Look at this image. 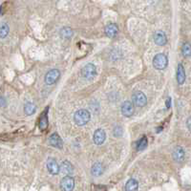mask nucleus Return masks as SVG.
<instances>
[{"mask_svg":"<svg viewBox=\"0 0 191 191\" xmlns=\"http://www.w3.org/2000/svg\"><path fill=\"white\" fill-rule=\"evenodd\" d=\"M36 110H37V107H36V105H34V104H33V103H31V102H28V103H26L25 104V107H24V111H25V113L27 115H33L34 112H36Z\"/></svg>","mask_w":191,"mask_h":191,"instance_id":"obj_20","label":"nucleus"},{"mask_svg":"<svg viewBox=\"0 0 191 191\" xmlns=\"http://www.w3.org/2000/svg\"><path fill=\"white\" fill-rule=\"evenodd\" d=\"M106 138V134L104 132V130L102 129H97L94 133V137H93V140H94V142L97 144V145H100L104 142Z\"/></svg>","mask_w":191,"mask_h":191,"instance_id":"obj_9","label":"nucleus"},{"mask_svg":"<svg viewBox=\"0 0 191 191\" xmlns=\"http://www.w3.org/2000/svg\"><path fill=\"white\" fill-rule=\"evenodd\" d=\"M123 128H121L120 126H117L115 127L114 129V132H113V134H114L115 137H120L121 135H123Z\"/></svg>","mask_w":191,"mask_h":191,"instance_id":"obj_24","label":"nucleus"},{"mask_svg":"<svg viewBox=\"0 0 191 191\" xmlns=\"http://www.w3.org/2000/svg\"><path fill=\"white\" fill-rule=\"evenodd\" d=\"M75 187V181L71 176H65L60 181V188L62 191H72Z\"/></svg>","mask_w":191,"mask_h":191,"instance_id":"obj_6","label":"nucleus"},{"mask_svg":"<svg viewBox=\"0 0 191 191\" xmlns=\"http://www.w3.org/2000/svg\"><path fill=\"white\" fill-rule=\"evenodd\" d=\"M90 118H91V115H90L89 111L85 110V109H80L79 111H76L74 115L75 123L79 126L85 125L90 120Z\"/></svg>","mask_w":191,"mask_h":191,"instance_id":"obj_1","label":"nucleus"},{"mask_svg":"<svg viewBox=\"0 0 191 191\" xmlns=\"http://www.w3.org/2000/svg\"><path fill=\"white\" fill-rule=\"evenodd\" d=\"M172 155H173V159H174L176 162H181L184 161V159L185 157V152L181 146H177L174 148V150H173Z\"/></svg>","mask_w":191,"mask_h":191,"instance_id":"obj_14","label":"nucleus"},{"mask_svg":"<svg viewBox=\"0 0 191 191\" xmlns=\"http://www.w3.org/2000/svg\"><path fill=\"white\" fill-rule=\"evenodd\" d=\"M138 183L135 179H130L125 185L126 191H138Z\"/></svg>","mask_w":191,"mask_h":191,"instance_id":"obj_16","label":"nucleus"},{"mask_svg":"<svg viewBox=\"0 0 191 191\" xmlns=\"http://www.w3.org/2000/svg\"><path fill=\"white\" fill-rule=\"evenodd\" d=\"M102 173H103L102 164L99 163V162L95 163L93 166V167H92V174L96 177H98V176H100Z\"/></svg>","mask_w":191,"mask_h":191,"instance_id":"obj_17","label":"nucleus"},{"mask_svg":"<svg viewBox=\"0 0 191 191\" xmlns=\"http://www.w3.org/2000/svg\"><path fill=\"white\" fill-rule=\"evenodd\" d=\"M6 99L2 97H0V106L1 107H5L6 106Z\"/></svg>","mask_w":191,"mask_h":191,"instance_id":"obj_25","label":"nucleus"},{"mask_svg":"<svg viewBox=\"0 0 191 191\" xmlns=\"http://www.w3.org/2000/svg\"><path fill=\"white\" fill-rule=\"evenodd\" d=\"M134 105L131 101L126 100L121 104V113L125 117H131L134 114Z\"/></svg>","mask_w":191,"mask_h":191,"instance_id":"obj_7","label":"nucleus"},{"mask_svg":"<svg viewBox=\"0 0 191 191\" xmlns=\"http://www.w3.org/2000/svg\"><path fill=\"white\" fill-rule=\"evenodd\" d=\"M154 40L155 43L159 46H163L166 44L167 42V37L166 36V33L162 31H157L154 34Z\"/></svg>","mask_w":191,"mask_h":191,"instance_id":"obj_10","label":"nucleus"},{"mask_svg":"<svg viewBox=\"0 0 191 191\" xmlns=\"http://www.w3.org/2000/svg\"><path fill=\"white\" fill-rule=\"evenodd\" d=\"M59 171H61L66 176H70L73 174L74 167H73L71 162H69L68 161H64V162H62L61 166H59Z\"/></svg>","mask_w":191,"mask_h":191,"instance_id":"obj_13","label":"nucleus"},{"mask_svg":"<svg viewBox=\"0 0 191 191\" xmlns=\"http://www.w3.org/2000/svg\"><path fill=\"white\" fill-rule=\"evenodd\" d=\"M170 102H171V99H170V98H168L167 100H166V107H167V108L170 107Z\"/></svg>","mask_w":191,"mask_h":191,"instance_id":"obj_26","label":"nucleus"},{"mask_svg":"<svg viewBox=\"0 0 191 191\" xmlns=\"http://www.w3.org/2000/svg\"><path fill=\"white\" fill-rule=\"evenodd\" d=\"M60 36H61L62 38L68 39L73 36V31H72L71 28L64 27V28H62L61 30H60Z\"/></svg>","mask_w":191,"mask_h":191,"instance_id":"obj_18","label":"nucleus"},{"mask_svg":"<svg viewBox=\"0 0 191 191\" xmlns=\"http://www.w3.org/2000/svg\"><path fill=\"white\" fill-rule=\"evenodd\" d=\"M59 76H60V72L57 70V69H52V70H50L45 75V79H44L45 83L47 85L54 84L59 79Z\"/></svg>","mask_w":191,"mask_h":191,"instance_id":"obj_5","label":"nucleus"},{"mask_svg":"<svg viewBox=\"0 0 191 191\" xmlns=\"http://www.w3.org/2000/svg\"><path fill=\"white\" fill-rule=\"evenodd\" d=\"M146 146H147V140H146V137H142V138H141V140L138 142L137 149H138V150H143Z\"/></svg>","mask_w":191,"mask_h":191,"instance_id":"obj_21","label":"nucleus"},{"mask_svg":"<svg viewBox=\"0 0 191 191\" xmlns=\"http://www.w3.org/2000/svg\"><path fill=\"white\" fill-rule=\"evenodd\" d=\"M177 81L180 85L184 84L185 81V68L181 64L178 65V70H177Z\"/></svg>","mask_w":191,"mask_h":191,"instance_id":"obj_15","label":"nucleus"},{"mask_svg":"<svg viewBox=\"0 0 191 191\" xmlns=\"http://www.w3.org/2000/svg\"><path fill=\"white\" fill-rule=\"evenodd\" d=\"M1 13H2V7H0V14H1Z\"/></svg>","mask_w":191,"mask_h":191,"instance_id":"obj_28","label":"nucleus"},{"mask_svg":"<svg viewBox=\"0 0 191 191\" xmlns=\"http://www.w3.org/2000/svg\"><path fill=\"white\" fill-rule=\"evenodd\" d=\"M81 76L86 80H92L97 76V68L92 63H87L81 69Z\"/></svg>","mask_w":191,"mask_h":191,"instance_id":"obj_3","label":"nucleus"},{"mask_svg":"<svg viewBox=\"0 0 191 191\" xmlns=\"http://www.w3.org/2000/svg\"><path fill=\"white\" fill-rule=\"evenodd\" d=\"M181 53H183L184 57H185L190 56V45H189V43H185V44L183 45V47H181Z\"/></svg>","mask_w":191,"mask_h":191,"instance_id":"obj_22","label":"nucleus"},{"mask_svg":"<svg viewBox=\"0 0 191 191\" xmlns=\"http://www.w3.org/2000/svg\"><path fill=\"white\" fill-rule=\"evenodd\" d=\"M132 99H133V102L138 107H143L147 102L146 96L141 91L134 92L132 95Z\"/></svg>","mask_w":191,"mask_h":191,"instance_id":"obj_4","label":"nucleus"},{"mask_svg":"<svg viewBox=\"0 0 191 191\" xmlns=\"http://www.w3.org/2000/svg\"><path fill=\"white\" fill-rule=\"evenodd\" d=\"M167 64H168V59H167V57L164 54L160 53L154 57L153 66L155 67V69H157V70H163V69L166 68Z\"/></svg>","mask_w":191,"mask_h":191,"instance_id":"obj_2","label":"nucleus"},{"mask_svg":"<svg viewBox=\"0 0 191 191\" xmlns=\"http://www.w3.org/2000/svg\"><path fill=\"white\" fill-rule=\"evenodd\" d=\"M118 32H119V28L115 23H110L105 27V33H106V36L110 38L116 37L118 34Z\"/></svg>","mask_w":191,"mask_h":191,"instance_id":"obj_12","label":"nucleus"},{"mask_svg":"<svg viewBox=\"0 0 191 191\" xmlns=\"http://www.w3.org/2000/svg\"><path fill=\"white\" fill-rule=\"evenodd\" d=\"M49 142H50V144L52 146L56 147V148H58V149L62 148V145H63L62 140H61V138H60L57 133H54V134H52L50 136Z\"/></svg>","mask_w":191,"mask_h":191,"instance_id":"obj_11","label":"nucleus"},{"mask_svg":"<svg viewBox=\"0 0 191 191\" xmlns=\"http://www.w3.org/2000/svg\"><path fill=\"white\" fill-rule=\"evenodd\" d=\"M48 125V119L45 116H42L40 119V123H39V127L41 129H45V127H47Z\"/></svg>","mask_w":191,"mask_h":191,"instance_id":"obj_23","label":"nucleus"},{"mask_svg":"<svg viewBox=\"0 0 191 191\" xmlns=\"http://www.w3.org/2000/svg\"><path fill=\"white\" fill-rule=\"evenodd\" d=\"M187 128H188V130L191 129V127H190V118H188V119H187Z\"/></svg>","mask_w":191,"mask_h":191,"instance_id":"obj_27","label":"nucleus"},{"mask_svg":"<svg viewBox=\"0 0 191 191\" xmlns=\"http://www.w3.org/2000/svg\"><path fill=\"white\" fill-rule=\"evenodd\" d=\"M47 169L52 175H57L59 173V166L57 162V161L53 158H49L47 161Z\"/></svg>","mask_w":191,"mask_h":191,"instance_id":"obj_8","label":"nucleus"},{"mask_svg":"<svg viewBox=\"0 0 191 191\" xmlns=\"http://www.w3.org/2000/svg\"><path fill=\"white\" fill-rule=\"evenodd\" d=\"M9 31H10V28L7 23L4 22L0 24V38H5L8 36Z\"/></svg>","mask_w":191,"mask_h":191,"instance_id":"obj_19","label":"nucleus"}]
</instances>
